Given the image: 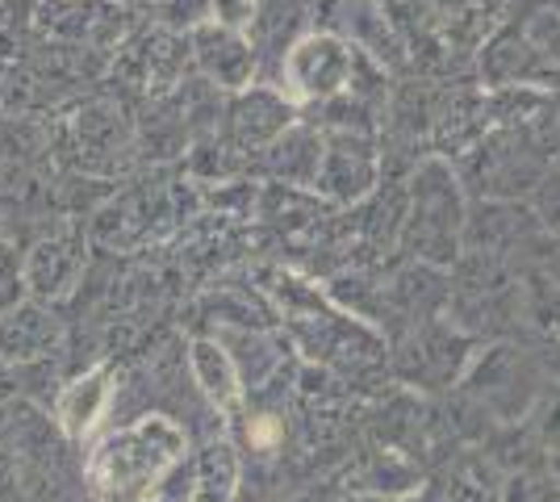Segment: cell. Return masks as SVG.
Listing matches in <instances>:
<instances>
[{"label":"cell","mask_w":560,"mask_h":502,"mask_svg":"<svg viewBox=\"0 0 560 502\" xmlns=\"http://www.w3.org/2000/svg\"><path fill=\"white\" fill-rule=\"evenodd\" d=\"M188 469V431L167 415H142L109 431L84 460L93 502H160Z\"/></svg>","instance_id":"6da1fadb"},{"label":"cell","mask_w":560,"mask_h":502,"mask_svg":"<svg viewBox=\"0 0 560 502\" xmlns=\"http://www.w3.org/2000/svg\"><path fill=\"white\" fill-rule=\"evenodd\" d=\"M351 80H355V47L330 30L302 34L280 55V89L293 105L343 101L351 93Z\"/></svg>","instance_id":"7a4b0ae2"},{"label":"cell","mask_w":560,"mask_h":502,"mask_svg":"<svg viewBox=\"0 0 560 502\" xmlns=\"http://www.w3.org/2000/svg\"><path fill=\"white\" fill-rule=\"evenodd\" d=\"M410 214H406V240L419 260L452 264L456 247L465 240V210H460V189L440 160L419 167L415 189H410Z\"/></svg>","instance_id":"3957f363"},{"label":"cell","mask_w":560,"mask_h":502,"mask_svg":"<svg viewBox=\"0 0 560 502\" xmlns=\"http://www.w3.org/2000/svg\"><path fill=\"white\" fill-rule=\"evenodd\" d=\"M34 25L68 47L114 50L130 34V9L121 0H38Z\"/></svg>","instance_id":"277c9868"},{"label":"cell","mask_w":560,"mask_h":502,"mask_svg":"<svg viewBox=\"0 0 560 502\" xmlns=\"http://www.w3.org/2000/svg\"><path fill=\"white\" fill-rule=\"evenodd\" d=\"M188 50H192V68L206 75L213 89L238 96L256 84V47L247 34L210 22L197 34H188Z\"/></svg>","instance_id":"5b68a950"},{"label":"cell","mask_w":560,"mask_h":502,"mask_svg":"<svg viewBox=\"0 0 560 502\" xmlns=\"http://www.w3.org/2000/svg\"><path fill=\"white\" fill-rule=\"evenodd\" d=\"M84 272V240L75 231H55V235H43L25 252L22 260V285L34 302H59L68 297L75 281Z\"/></svg>","instance_id":"8992f818"},{"label":"cell","mask_w":560,"mask_h":502,"mask_svg":"<svg viewBox=\"0 0 560 502\" xmlns=\"http://www.w3.org/2000/svg\"><path fill=\"white\" fill-rule=\"evenodd\" d=\"M63 348V318L47 302H13L0 311V360L4 364H38Z\"/></svg>","instance_id":"52a82bcc"},{"label":"cell","mask_w":560,"mask_h":502,"mask_svg":"<svg viewBox=\"0 0 560 502\" xmlns=\"http://www.w3.org/2000/svg\"><path fill=\"white\" fill-rule=\"evenodd\" d=\"M114 398H117V385L109 364H93V369L75 373L59 389V398H55V428H59V435L71 440V444H84L109 419Z\"/></svg>","instance_id":"ba28073f"},{"label":"cell","mask_w":560,"mask_h":502,"mask_svg":"<svg viewBox=\"0 0 560 502\" xmlns=\"http://www.w3.org/2000/svg\"><path fill=\"white\" fill-rule=\"evenodd\" d=\"M376 180V155L364 130H335L327 135V155L318 167V185L314 189L327 192L330 201H360L373 189Z\"/></svg>","instance_id":"9c48e42d"},{"label":"cell","mask_w":560,"mask_h":502,"mask_svg":"<svg viewBox=\"0 0 560 502\" xmlns=\"http://www.w3.org/2000/svg\"><path fill=\"white\" fill-rule=\"evenodd\" d=\"M298 105L289 101L284 89H268V84H252L247 93L231 101V135L238 147H272L293 130Z\"/></svg>","instance_id":"30bf717a"},{"label":"cell","mask_w":560,"mask_h":502,"mask_svg":"<svg viewBox=\"0 0 560 502\" xmlns=\"http://www.w3.org/2000/svg\"><path fill=\"white\" fill-rule=\"evenodd\" d=\"M188 373H192V382L201 389V398L213 410H222V415H234L238 402H243V394H247L231 348L218 335H201V339L188 343Z\"/></svg>","instance_id":"8fae6325"},{"label":"cell","mask_w":560,"mask_h":502,"mask_svg":"<svg viewBox=\"0 0 560 502\" xmlns=\"http://www.w3.org/2000/svg\"><path fill=\"white\" fill-rule=\"evenodd\" d=\"M185 59H192L188 38L160 30V34H147V38H139L135 47L126 50L117 59V72L126 75L130 84H139V89H164V84H172L180 75Z\"/></svg>","instance_id":"7c38bea8"},{"label":"cell","mask_w":560,"mask_h":502,"mask_svg":"<svg viewBox=\"0 0 560 502\" xmlns=\"http://www.w3.org/2000/svg\"><path fill=\"white\" fill-rule=\"evenodd\" d=\"M238 453H234L231 440H210L201 456L192 460V490L188 502H234L238 494Z\"/></svg>","instance_id":"4fadbf2b"},{"label":"cell","mask_w":560,"mask_h":502,"mask_svg":"<svg viewBox=\"0 0 560 502\" xmlns=\"http://www.w3.org/2000/svg\"><path fill=\"white\" fill-rule=\"evenodd\" d=\"M323 155H327V139H318L314 130L293 126L284 139L268 147V172L289 180V185H318Z\"/></svg>","instance_id":"5bb4252c"},{"label":"cell","mask_w":560,"mask_h":502,"mask_svg":"<svg viewBox=\"0 0 560 502\" xmlns=\"http://www.w3.org/2000/svg\"><path fill=\"white\" fill-rule=\"evenodd\" d=\"M151 9L167 34H180V38L213 22V0H151Z\"/></svg>","instance_id":"9a60e30c"},{"label":"cell","mask_w":560,"mask_h":502,"mask_svg":"<svg viewBox=\"0 0 560 502\" xmlns=\"http://www.w3.org/2000/svg\"><path fill=\"white\" fill-rule=\"evenodd\" d=\"M117 139H121V114H117L114 105H89L84 114H80V143L84 151H117Z\"/></svg>","instance_id":"2e32d148"},{"label":"cell","mask_w":560,"mask_h":502,"mask_svg":"<svg viewBox=\"0 0 560 502\" xmlns=\"http://www.w3.org/2000/svg\"><path fill=\"white\" fill-rule=\"evenodd\" d=\"M256 17H259V0H213V25L252 34Z\"/></svg>","instance_id":"e0dca14e"},{"label":"cell","mask_w":560,"mask_h":502,"mask_svg":"<svg viewBox=\"0 0 560 502\" xmlns=\"http://www.w3.org/2000/svg\"><path fill=\"white\" fill-rule=\"evenodd\" d=\"M536 210H539V222H544L548 231H557V235H560V172H548V176L539 180Z\"/></svg>","instance_id":"ac0fdd59"},{"label":"cell","mask_w":560,"mask_h":502,"mask_svg":"<svg viewBox=\"0 0 560 502\" xmlns=\"http://www.w3.org/2000/svg\"><path fill=\"white\" fill-rule=\"evenodd\" d=\"M280 440H284V423H280L277 415H252V423H247L252 453H272Z\"/></svg>","instance_id":"d6986e66"},{"label":"cell","mask_w":560,"mask_h":502,"mask_svg":"<svg viewBox=\"0 0 560 502\" xmlns=\"http://www.w3.org/2000/svg\"><path fill=\"white\" fill-rule=\"evenodd\" d=\"M18 486V456L9 453V448H0V502H4V494Z\"/></svg>","instance_id":"ffe728a7"},{"label":"cell","mask_w":560,"mask_h":502,"mask_svg":"<svg viewBox=\"0 0 560 502\" xmlns=\"http://www.w3.org/2000/svg\"><path fill=\"white\" fill-rule=\"evenodd\" d=\"M506 502H544V490H539L536 481H511V494H506Z\"/></svg>","instance_id":"44dd1931"},{"label":"cell","mask_w":560,"mask_h":502,"mask_svg":"<svg viewBox=\"0 0 560 502\" xmlns=\"http://www.w3.org/2000/svg\"><path fill=\"white\" fill-rule=\"evenodd\" d=\"M364 502H401V499H364Z\"/></svg>","instance_id":"7402d4cb"},{"label":"cell","mask_w":560,"mask_h":502,"mask_svg":"<svg viewBox=\"0 0 560 502\" xmlns=\"http://www.w3.org/2000/svg\"><path fill=\"white\" fill-rule=\"evenodd\" d=\"M160 502H176V499H160Z\"/></svg>","instance_id":"603a6c76"}]
</instances>
